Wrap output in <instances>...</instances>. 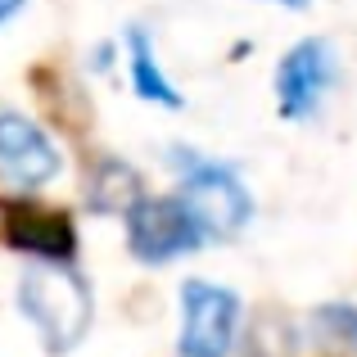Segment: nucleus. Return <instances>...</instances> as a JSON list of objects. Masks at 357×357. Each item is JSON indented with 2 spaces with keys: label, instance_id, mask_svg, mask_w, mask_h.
Instances as JSON below:
<instances>
[{
  "label": "nucleus",
  "instance_id": "obj_6",
  "mask_svg": "<svg viewBox=\"0 0 357 357\" xmlns=\"http://www.w3.org/2000/svg\"><path fill=\"white\" fill-rule=\"evenodd\" d=\"M63 158L41 127L23 114H0V176L18 190H41L59 176Z\"/></svg>",
  "mask_w": 357,
  "mask_h": 357
},
{
  "label": "nucleus",
  "instance_id": "obj_2",
  "mask_svg": "<svg viewBox=\"0 0 357 357\" xmlns=\"http://www.w3.org/2000/svg\"><path fill=\"white\" fill-rule=\"evenodd\" d=\"M181 163V204L195 213L208 240H236L253 218V199L236 176V167L199 154H176Z\"/></svg>",
  "mask_w": 357,
  "mask_h": 357
},
{
  "label": "nucleus",
  "instance_id": "obj_12",
  "mask_svg": "<svg viewBox=\"0 0 357 357\" xmlns=\"http://www.w3.org/2000/svg\"><path fill=\"white\" fill-rule=\"evenodd\" d=\"M271 5H285V9H307V0H271Z\"/></svg>",
  "mask_w": 357,
  "mask_h": 357
},
{
  "label": "nucleus",
  "instance_id": "obj_7",
  "mask_svg": "<svg viewBox=\"0 0 357 357\" xmlns=\"http://www.w3.org/2000/svg\"><path fill=\"white\" fill-rule=\"evenodd\" d=\"M5 240L23 253L45 258V262L73 258V222L54 208H36V204H9L5 208Z\"/></svg>",
  "mask_w": 357,
  "mask_h": 357
},
{
  "label": "nucleus",
  "instance_id": "obj_1",
  "mask_svg": "<svg viewBox=\"0 0 357 357\" xmlns=\"http://www.w3.org/2000/svg\"><path fill=\"white\" fill-rule=\"evenodd\" d=\"M18 312L41 335L45 353L63 357L86 340L91 317H96V298H91L86 280L68 262H45L41 258L18 280Z\"/></svg>",
  "mask_w": 357,
  "mask_h": 357
},
{
  "label": "nucleus",
  "instance_id": "obj_9",
  "mask_svg": "<svg viewBox=\"0 0 357 357\" xmlns=\"http://www.w3.org/2000/svg\"><path fill=\"white\" fill-rule=\"evenodd\" d=\"M140 199V176L122 158H100L86 176V204L96 213H127Z\"/></svg>",
  "mask_w": 357,
  "mask_h": 357
},
{
  "label": "nucleus",
  "instance_id": "obj_3",
  "mask_svg": "<svg viewBox=\"0 0 357 357\" xmlns=\"http://www.w3.org/2000/svg\"><path fill=\"white\" fill-rule=\"evenodd\" d=\"M127 244L140 262L158 267V262H172L181 253H195L199 244H208L204 227L195 222V213L176 199H145L140 195L127 208Z\"/></svg>",
  "mask_w": 357,
  "mask_h": 357
},
{
  "label": "nucleus",
  "instance_id": "obj_11",
  "mask_svg": "<svg viewBox=\"0 0 357 357\" xmlns=\"http://www.w3.org/2000/svg\"><path fill=\"white\" fill-rule=\"evenodd\" d=\"M23 5H27V0H0V23H9V18H14Z\"/></svg>",
  "mask_w": 357,
  "mask_h": 357
},
{
  "label": "nucleus",
  "instance_id": "obj_10",
  "mask_svg": "<svg viewBox=\"0 0 357 357\" xmlns=\"http://www.w3.org/2000/svg\"><path fill=\"white\" fill-rule=\"evenodd\" d=\"M312 331L321 335L331 349L357 353V307L353 303H326L312 312Z\"/></svg>",
  "mask_w": 357,
  "mask_h": 357
},
{
  "label": "nucleus",
  "instance_id": "obj_8",
  "mask_svg": "<svg viewBox=\"0 0 357 357\" xmlns=\"http://www.w3.org/2000/svg\"><path fill=\"white\" fill-rule=\"evenodd\" d=\"M127 50H131V91H136V100L158 105V109H181V91L163 77V68L154 59V41H149L145 27L127 32Z\"/></svg>",
  "mask_w": 357,
  "mask_h": 357
},
{
  "label": "nucleus",
  "instance_id": "obj_4",
  "mask_svg": "<svg viewBox=\"0 0 357 357\" xmlns=\"http://www.w3.org/2000/svg\"><path fill=\"white\" fill-rule=\"evenodd\" d=\"M181 353L185 357H227L240 335V298L208 280L181 285Z\"/></svg>",
  "mask_w": 357,
  "mask_h": 357
},
{
  "label": "nucleus",
  "instance_id": "obj_5",
  "mask_svg": "<svg viewBox=\"0 0 357 357\" xmlns=\"http://www.w3.org/2000/svg\"><path fill=\"white\" fill-rule=\"evenodd\" d=\"M335 73H340V59H335V45L326 36L298 41L276 68V109L294 122L312 118L321 109L326 91L335 86Z\"/></svg>",
  "mask_w": 357,
  "mask_h": 357
}]
</instances>
